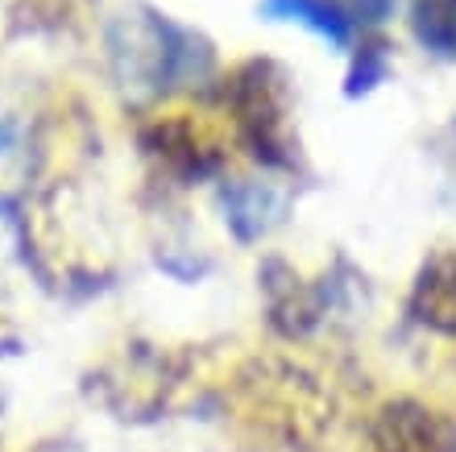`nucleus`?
Segmentation results:
<instances>
[{
	"label": "nucleus",
	"instance_id": "nucleus-1",
	"mask_svg": "<svg viewBox=\"0 0 456 452\" xmlns=\"http://www.w3.org/2000/svg\"><path fill=\"white\" fill-rule=\"evenodd\" d=\"M104 46H109L112 84L133 104H154L216 75V46L200 29L150 4H133L112 17Z\"/></svg>",
	"mask_w": 456,
	"mask_h": 452
},
{
	"label": "nucleus",
	"instance_id": "nucleus-2",
	"mask_svg": "<svg viewBox=\"0 0 456 452\" xmlns=\"http://www.w3.org/2000/svg\"><path fill=\"white\" fill-rule=\"evenodd\" d=\"M237 142L265 170H299V137H295V92L290 75L274 59H245L220 84Z\"/></svg>",
	"mask_w": 456,
	"mask_h": 452
},
{
	"label": "nucleus",
	"instance_id": "nucleus-3",
	"mask_svg": "<svg viewBox=\"0 0 456 452\" xmlns=\"http://www.w3.org/2000/svg\"><path fill=\"white\" fill-rule=\"evenodd\" d=\"M179 378L183 357L158 345H125L120 357L104 361L96 374H87L84 390L92 403L112 411V419L142 423V419H158V411H167Z\"/></svg>",
	"mask_w": 456,
	"mask_h": 452
},
{
	"label": "nucleus",
	"instance_id": "nucleus-4",
	"mask_svg": "<svg viewBox=\"0 0 456 452\" xmlns=\"http://www.w3.org/2000/svg\"><path fill=\"white\" fill-rule=\"evenodd\" d=\"M137 145L150 167L170 179L175 187H191V183L216 179L224 170V142L208 129L204 120L175 112V117H154L137 129Z\"/></svg>",
	"mask_w": 456,
	"mask_h": 452
},
{
	"label": "nucleus",
	"instance_id": "nucleus-5",
	"mask_svg": "<svg viewBox=\"0 0 456 452\" xmlns=\"http://www.w3.org/2000/svg\"><path fill=\"white\" fill-rule=\"evenodd\" d=\"M257 278H262V295H265V320L287 341L312 336L315 328H324L332 320V311H340L348 303L345 299L348 283H337V274H324V278L307 283L282 258H270Z\"/></svg>",
	"mask_w": 456,
	"mask_h": 452
},
{
	"label": "nucleus",
	"instance_id": "nucleus-6",
	"mask_svg": "<svg viewBox=\"0 0 456 452\" xmlns=\"http://www.w3.org/2000/svg\"><path fill=\"white\" fill-rule=\"evenodd\" d=\"M370 452H456V419L415 399H395L373 419Z\"/></svg>",
	"mask_w": 456,
	"mask_h": 452
},
{
	"label": "nucleus",
	"instance_id": "nucleus-7",
	"mask_svg": "<svg viewBox=\"0 0 456 452\" xmlns=\"http://www.w3.org/2000/svg\"><path fill=\"white\" fill-rule=\"evenodd\" d=\"M216 203L224 216V228L240 245L270 237L290 216V191L270 179H224L216 191Z\"/></svg>",
	"mask_w": 456,
	"mask_h": 452
},
{
	"label": "nucleus",
	"instance_id": "nucleus-8",
	"mask_svg": "<svg viewBox=\"0 0 456 452\" xmlns=\"http://www.w3.org/2000/svg\"><path fill=\"white\" fill-rule=\"evenodd\" d=\"M42 170V145L29 120L0 112V220L17 225L34 203V183Z\"/></svg>",
	"mask_w": 456,
	"mask_h": 452
},
{
	"label": "nucleus",
	"instance_id": "nucleus-9",
	"mask_svg": "<svg viewBox=\"0 0 456 452\" xmlns=\"http://www.w3.org/2000/svg\"><path fill=\"white\" fill-rule=\"evenodd\" d=\"M411 320L440 336H456V253H432L415 274L407 299Z\"/></svg>",
	"mask_w": 456,
	"mask_h": 452
},
{
	"label": "nucleus",
	"instance_id": "nucleus-10",
	"mask_svg": "<svg viewBox=\"0 0 456 452\" xmlns=\"http://www.w3.org/2000/svg\"><path fill=\"white\" fill-rule=\"evenodd\" d=\"M262 17L270 21H295L303 29H312L315 37H324L328 46L345 50L353 42V21L332 4V0H262L257 4Z\"/></svg>",
	"mask_w": 456,
	"mask_h": 452
},
{
	"label": "nucleus",
	"instance_id": "nucleus-11",
	"mask_svg": "<svg viewBox=\"0 0 456 452\" xmlns=\"http://www.w3.org/2000/svg\"><path fill=\"white\" fill-rule=\"evenodd\" d=\"M411 34L436 59H456V0H411Z\"/></svg>",
	"mask_w": 456,
	"mask_h": 452
},
{
	"label": "nucleus",
	"instance_id": "nucleus-12",
	"mask_svg": "<svg viewBox=\"0 0 456 452\" xmlns=\"http://www.w3.org/2000/svg\"><path fill=\"white\" fill-rule=\"evenodd\" d=\"M386 75H390V50H386L382 42H365V46H357V54H353L345 95L348 100H361V95H370L378 84H386Z\"/></svg>",
	"mask_w": 456,
	"mask_h": 452
},
{
	"label": "nucleus",
	"instance_id": "nucleus-13",
	"mask_svg": "<svg viewBox=\"0 0 456 452\" xmlns=\"http://www.w3.org/2000/svg\"><path fill=\"white\" fill-rule=\"evenodd\" d=\"M353 25H386L395 17V0H332Z\"/></svg>",
	"mask_w": 456,
	"mask_h": 452
}]
</instances>
